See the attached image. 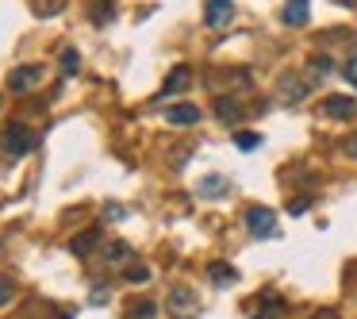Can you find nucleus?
Segmentation results:
<instances>
[{
	"label": "nucleus",
	"instance_id": "10",
	"mask_svg": "<svg viewBox=\"0 0 357 319\" xmlns=\"http://www.w3.org/2000/svg\"><path fill=\"white\" fill-rule=\"evenodd\" d=\"M188 81H192V73H188V66H177V70L165 77V89H162V96H173V93H185L188 89Z\"/></svg>",
	"mask_w": 357,
	"mask_h": 319
},
{
	"label": "nucleus",
	"instance_id": "11",
	"mask_svg": "<svg viewBox=\"0 0 357 319\" xmlns=\"http://www.w3.org/2000/svg\"><path fill=\"white\" fill-rule=\"evenodd\" d=\"M208 277H211V285H215V288H227L238 273H234V265H227V262H211L208 265Z\"/></svg>",
	"mask_w": 357,
	"mask_h": 319
},
{
	"label": "nucleus",
	"instance_id": "24",
	"mask_svg": "<svg viewBox=\"0 0 357 319\" xmlns=\"http://www.w3.org/2000/svg\"><path fill=\"white\" fill-rule=\"evenodd\" d=\"M342 150H346L349 158H357V135H354V139H346V142H342Z\"/></svg>",
	"mask_w": 357,
	"mask_h": 319
},
{
	"label": "nucleus",
	"instance_id": "3",
	"mask_svg": "<svg viewBox=\"0 0 357 319\" xmlns=\"http://www.w3.org/2000/svg\"><path fill=\"white\" fill-rule=\"evenodd\" d=\"M43 81V66H20V70L8 73V89L12 93H27V89H35Z\"/></svg>",
	"mask_w": 357,
	"mask_h": 319
},
{
	"label": "nucleus",
	"instance_id": "17",
	"mask_svg": "<svg viewBox=\"0 0 357 319\" xmlns=\"http://www.w3.org/2000/svg\"><path fill=\"white\" fill-rule=\"evenodd\" d=\"M127 258H131L127 242H108V262H127Z\"/></svg>",
	"mask_w": 357,
	"mask_h": 319
},
{
	"label": "nucleus",
	"instance_id": "8",
	"mask_svg": "<svg viewBox=\"0 0 357 319\" xmlns=\"http://www.w3.org/2000/svg\"><path fill=\"white\" fill-rule=\"evenodd\" d=\"M165 124L192 127V124H200V108H196V104H173V108L165 112Z\"/></svg>",
	"mask_w": 357,
	"mask_h": 319
},
{
	"label": "nucleus",
	"instance_id": "16",
	"mask_svg": "<svg viewBox=\"0 0 357 319\" xmlns=\"http://www.w3.org/2000/svg\"><path fill=\"white\" fill-rule=\"evenodd\" d=\"M66 8V0H35V12L39 16H58Z\"/></svg>",
	"mask_w": 357,
	"mask_h": 319
},
{
	"label": "nucleus",
	"instance_id": "23",
	"mask_svg": "<svg viewBox=\"0 0 357 319\" xmlns=\"http://www.w3.org/2000/svg\"><path fill=\"white\" fill-rule=\"evenodd\" d=\"M346 77H349V85H354V89H357V54H354V58H349V66H346Z\"/></svg>",
	"mask_w": 357,
	"mask_h": 319
},
{
	"label": "nucleus",
	"instance_id": "18",
	"mask_svg": "<svg viewBox=\"0 0 357 319\" xmlns=\"http://www.w3.org/2000/svg\"><path fill=\"white\" fill-rule=\"evenodd\" d=\"M62 73H66V77H70V73H77V50H73V47L62 50Z\"/></svg>",
	"mask_w": 357,
	"mask_h": 319
},
{
	"label": "nucleus",
	"instance_id": "6",
	"mask_svg": "<svg viewBox=\"0 0 357 319\" xmlns=\"http://www.w3.org/2000/svg\"><path fill=\"white\" fill-rule=\"evenodd\" d=\"M250 308H254V311H250V319H280V316H284V300H280V296H273V292L257 296Z\"/></svg>",
	"mask_w": 357,
	"mask_h": 319
},
{
	"label": "nucleus",
	"instance_id": "14",
	"mask_svg": "<svg viewBox=\"0 0 357 319\" xmlns=\"http://www.w3.org/2000/svg\"><path fill=\"white\" fill-rule=\"evenodd\" d=\"M112 12H116V4H112V0H93V4H89V16H93L96 24L112 20Z\"/></svg>",
	"mask_w": 357,
	"mask_h": 319
},
{
	"label": "nucleus",
	"instance_id": "9",
	"mask_svg": "<svg viewBox=\"0 0 357 319\" xmlns=\"http://www.w3.org/2000/svg\"><path fill=\"white\" fill-rule=\"evenodd\" d=\"M307 16H311V4H307V0H288V4H284V12H280V20H284L288 27L307 24Z\"/></svg>",
	"mask_w": 357,
	"mask_h": 319
},
{
	"label": "nucleus",
	"instance_id": "4",
	"mask_svg": "<svg viewBox=\"0 0 357 319\" xmlns=\"http://www.w3.org/2000/svg\"><path fill=\"white\" fill-rule=\"evenodd\" d=\"M323 116L326 119H354L357 116V101H354V96H326V101H323Z\"/></svg>",
	"mask_w": 357,
	"mask_h": 319
},
{
	"label": "nucleus",
	"instance_id": "1",
	"mask_svg": "<svg viewBox=\"0 0 357 319\" xmlns=\"http://www.w3.org/2000/svg\"><path fill=\"white\" fill-rule=\"evenodd\" d=\"M31 147H35V135L27 131L24 124H8V127H4V135H0V150H4L8 158L31 154Z\"/></svg>",
	"mask_w": 357,
	"mask_h": 319
},
{
	"label": "nucleus",
	"instance_id": "25",
	"mask_svg": "<svg viewBox=\"0 0 357 319\" xmlns=\"http://www.w3.org/2000/svg\"><path fill=\"white\" fill-rule=\"evenodd\" d=\"M108 219H123V208H119V204H108Z\"/></svg>",
	"mask_w": 357,
	"mask_h": 319
},
{
	"label": "nucleus",
	"instance_id": "13",
	"mask_svg": "<svg viewBox=\"0 0 357 319\" xmlns=\"http://www.w3.org/2000/svg\"><path fill=\"white\" fill-rule=\"evenodd\" d=\"M96 242H100V231H85V235H77V239L70 242V250H73L77 258H89V254H93Z\"/></svg>",
	"mask_w": 357,
	"mask_h": 319
},
{
	"label": "nucleus",
	"instance_id": "7",
	"mask_svg": "<svg viewBox=\"0 0 357 319\" xmlns=\"http://www.w3.org/2000/svg\"><path fill=\"white\" fill-rule=\"evenodd\" d=\"M169 311L173 316H192L196 311V292L192 288H185V285L169 288Z\"/></svg>",
	"mask_w": 357,
	"mask_h": 319
},
{
	"label": "nucleus",
	"instance_id": "2",
	"mask_svg": "<svg viewBox=\"0 0 357 319\" xmlns=\"http://www.w3.org/2000/svg\"><path fill=\"white\" fill-rule=\"evenodd\" d=\"M246 231L254 235V239H269L273 231H277V216H273L269 208H261V204H254V208H246Z\"/></svg>",
	"mask_w": 357,
	"mask_h": 319
},
{
	"label": "nucleus",
	"instance_id": "27",
	"mask_svg": "<svg viewBox=\"0 0 357 319\" xmlns=\"http://www.w3.org/2000/svg\"><path fill=\"white\" fill-rule=\"evenodd\" d=\"M338 4H346V8H357V0H338Z\"/></svg>",
	"mask_w": 357,
	"mask_h": 319
},
{
	"label": "nucleus",
	"instance_id": "15",
	"mask_svg": "<svg viewBox=\"0 0 357 319\" xmlns=\"http://www.w3.org/2000/svg\"><path fill=\"white\" fill-rule=\"evenodd\" d=\"M215 112H219L223 119H238V116H242V108H238L234 101H227V96H219V101H215Z\"/></svg>",
	"mask_w": 357,
	"mask_h": 319
},
{
	"label": "nucleus",
	"instance_id": "12",
	"mask_svg": "<svg viewBox=\"0 0 357 319\" xmlns=\"http://www.w3.org/2000/svg\"><path fill=\"white\" fill-rule=\"evenodd\" d=\"M196 193H200V196H208V200H215V196H227V177L211 173V177H204L200 185H196Z\"/></svg>",
	"mask_w": 357,
	"mask_h": 319
},
{
	"label": "nucleus",
	"instance_id": "20",
	"mask_svg": "<svg viewBox=\"0 0 357 319\" xmlns=\"http://www.w3.org/2000/svg\"><path fill=\"white\" fill-rule=\"evenodd\" d=\"M127 281H131V285H146L150 269H146V265H131V269H127Z\"/></svg>",
	"mask_w": 357,
	"mask_h": 319
},
{
	"label": "nucleus",
	"instance_id": "19",
	"mask_svg": "<svg viewBox=\"0 0 357 319\" xmlns=\"http://www.w3.org/2000/svg\"><path fill=\"white\" fill-rule=\"evenodd\" d=\"M131 319H154V304H150V300L131 304Z\"/></svg>",
	"mask_w": 357,
	"mask_h": 319
},
{
	"label": "nucleus",
	"instance_id": "21",
	"mask_svg": "<svg viewBox=\"0 0 357 319\" xmlns=\"http://www.w3.org/2000/svg\"><path fill=\"white\" fill-rule=\"evenodd\" d=\"M12 296H16V285H12L8 277H0V308H4V304H8Z\"/></svg>",
	"mask_w": 357,
	"mask_h": 319
},
{
	"label": "nucleus",
	"instance_id": "22",
	"mask_svg": "<svg viewBox=\"0 0 357 319\" xmlns=\"http://www.w3.org/2000/svg\"><path fill=\"white\" fill-rule=\"evenodd\" d=\"M234 142H238L242 150H254V147H257V142H261V139H257L254 131H242V135H234Z\"/></svg>",
	"mask_w": 357,
	"mask_h": 319
},
{
	"label": "nucleus",
	"instance_id": "5",
	"mask_svg": "<svg viewBox=\"0 0 357 319\" xmlns=\"http://www.w3.org/2000/svg\"><path fill=\"white\" fill-rule=\"evenodd\" d=\"M204 20H208V27H227L234 20V0H208V8H204Z\"/></svg>",
	"mask_w": 357,
	"mask_h": 319
},
{
	"label": "nucleus",
	"instance_id": "26",
	"mask_svg": "<svg viewBox=\"0 0 357 319\" xmlns=\"http://www.w3.org/2000/svg\"><path fill=\"white\" fill-rule=\"evenodd\" d=\"M311 319H338V311H331V308H323V311H315Z\"/></svg>",
	"mask_w": 357,
	"mask_h": 319
}]
</instances>
